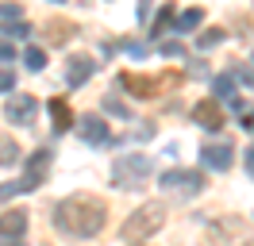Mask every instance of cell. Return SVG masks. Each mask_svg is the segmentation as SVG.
<instances>
[{"instance_id":"1","label":"cell","mask_w":254,"mask_h":246,"mask_svg":"<svg viewBox=\"0 0 254 246\" xmlns=\"http://www.w3.org/2000/svg\"><path fill=\"white\" fill-rule=\"evenodd\" d=\"M58 227L69 231V235H81V239L96 235L104 227V200L89 196V192H77V196L62 200L58 204Z\"/></svg>"},{"instance_id":"2","label":"cell","mask_w":254,"mask_h":246,"mask_svg":"<svg viewBox=\"0 0 254 246\" xmlns=\"http://www.w3.org/2000/svg\"><path fill=\"white\" fill-rule=\"evenodd\" d=\"M162 219H166V208H162V204H143L135 215H127L124 239L127 243H139V239H146V235H154V231L162 227Z\"/></svg>"},{"instance_id":"3","label":"cell","mask_w":254,"mask_h":246,"mask_svg":"<svg viewBox=\"0 0 254 246\" xmlns=\"http://www.w3.org/2000/svg\"><path fill=\"white\" fill-rule=\"evenodd\" d=\"M150 169H154V166H150L146 154H127V158L116 162L112 173H116V184H120V188H143L146 177H150Z\"/></svg>"},{"instance_id":"4","label":"cell","mask_w":254,"mask_h":246,"mask_svg":"<svg viewBox=\"0 0 254 246\" xmlns=\"http://www.w3.org/2000/svg\"><path fill=\"white\" fill-rule=\"evenodd\" d=\"M35 116H39V104H35V96H27V92H12L4 100V120L16 123V127H31Z\"/></svg>"},{"instance_id":"5","label":"cell","mask_w":254,"mask_h":246,"mask_svg":"<svg viewBox=\"0 0 254 246\" xmlns=\"http://www.w3.org/2000/svg\"><path fill=\"white\" fill-rule=\"evenodd\" d=\"M158 184L174 188V192H189V196H196V192L204 188V177L192 173V169H166V173L158 177Z\"/></svg>"},{"instance_id":"6","label":"cell","mask_w":254,"mask_h":246,"mask_svg":"<svg viewBox=\"0 0 254 246\" xmlns=\"http://www.w3.org/2000/svg\"><path fill=\"white\" fill-rule=\"evenodd\" d=\"M120 85H124L131 96H139V100H150V96L162 92V81L158 77H146V73H120Z\"/></svg>"},{"instance_id":"7","label":"cell","mask_w":254,"mask_h":246,"mask_svg":"<svg viewBox=\"0 0 254 246\" xmlns=\"http://www.w3.org/2000/svg\"><path fill=\"white\" fill-rule=\"evenodd\" d=\"M93 73H96V62L89 58V54H73V58L65 62V85H69V89H81Z\"/></svg>"},{"instance_id":"8","label":"cell","mask_w":254,"mask_h":246,"mask_svg":"<svg viewBox=\"0 0 254 246\" xmlns=\"http://www.w3.org/2000/svg\"><path fill=\"white\" fill-rule=\"evenodd\" d=\"M192 123H200L204 131H220L223 127V108H220V100H200V104H192Z\"/></svg>"},{"instance_id":"9","label":"cell","mask_w":254,"mask_h":246,"mask_svg":"<svg viewBox=\"0 0 254 246\" xmlns=\"http://www.w3.org/2000/svg\"><path fill=\"white\" fill-rule=\"evenodd\" d=\"M73 127H77V135L85 138L89 146H96V142H108V123L100 120V116H81Z\"/></svg>"},{"instance_id":"10","label":"cell","mask_w":254,"mask_h":246,"mask_svg":"<svg viewBox=\"0 0 254 246\" xmlns=\"http://www.w3.org/2000/svg\"><path fill=\"white\" fill-rule=\"evenodd\" d=\"M200 162L208 169H231V142H208L204 150H200Z\"/></svg>"},{"instance_id":"11","label":"cell","mask_w":254,"mask_h":246,"mask_svg":"<svg viewBox=\"0 0 254 246\" xmlns=\"http://www.w3.org/2000/svg\"><path fill=\"white\" fill-rule=\"evenodd\" d=\"M27 231V212L23 208H8L0 215V239H23Z\"/></svg>"},{"instance_id":"12","label":"cell","mask_w":254,"mask_h":246,"mask_svg":"<svg viewBox=\"0 0 254 246\" xmlns=\"http://www.w3.org/2000/svg\"><path fill=\"white\" fill-rule=\"evenodd\" d=\"M73 35H77L73 23H62V19H50V23H47V43H54V46H65Z\"/></svg>"},{"instance_id":"13","label":"cell","mask_w":254,"mask_h":246,"mask_svg":"<svg viewBox=\"0 0 254 246\" xmlns=\"http://www.w3.org/2000/svg\"><path fill=\"white\" fill-rule=\"evenodd\" d=\"M47 166H50V150H35V158L27 162V181L39 188L43 184V177H47Z\"/></svg>"},{"instance_id":"14","label":"cell","mask_w":254,"mask_h":246,"mask_svg":"<svg viewBox=\"0 0 254 246\" xmlns=\"http://www.w3.org/2000/svg\"><path fill=\"white\" fill-rule=\"evenodd\" d=\"M50 116H54V131H69L73 127V112H69V104H65L62 96L50 100Z\"/></svg>"},{"instance_id":"15","label":"cell","mask_w":254,"mask_h":246,"mask_svg":"<svg viewBox=\"0 0 254 246\" xmlns=\"http://www.w3.org/2000/svg\"><path fill=\"white\" fill-rule=\"evenodd\" d=\"M200 23H204V12H200V8H189V12L177 15L174 31H177V35H189V31H192V27H200Z\"/></svg>"},{"instance_id":"16","label":"cell","mask_w":254,"mask_h":246,"mask_svg":"<svg viewBox=\"0 0 254 246\" xmlns=\"http://www.w3.org/2000/svg\"><path fill=\"white\" fill-rule=\"evenodd\" d=\"M212 92H216L212 100H231V96H235V81H231V73L216 77V81H212Z\"/></svg>"},{"instance_id":"17","label":"cell","mask_w":254,"mask_h":246,"mask_svg":"<svg viewBox=\"0 0 254 246\" xmlns=\"http://www.w3.org/2000/svg\"><path fill=\"white\" fill-rule=\"evenodd\" d=\"M16 162H19L16 138H4V135H0V166H16Z\"/></svg>"},{"instance_id":"18","label":"cell","mask_w":254,"mask_h":246,"mask_svg":"<svg viewBox=\"0 0 254 246\" xmlns=\"http://www.w3.org/2000/svg\"><path fill=\"white\" fill-rule=\"evenodd\" d=\"M35 184L23 177V181H8V184H0V200H12V196H19V192H31Z\"/></svg>"},{"instance_id":"19","label":"cell","mask_w":254,"mask_h":246,"mask_svg":"<svg viewBox=\"0 0 254 246\" xmlns=\"http://www.w3.org/2000/svg\"><path fill=\"white\" fill-rule=\"evenodd\" d=\"M23 62H27V69H31V73H39V69L47 65V54H43L39 46H27V54H23Z\"/></svg>"},{"instance_id":"20","label":"cell","mask_w":254,"mask_h":246,"mask_svg":"<svg viewBox=\"0 0 254 246\" xmlns=\"http://www.w3.org/2000/svg\"><path fill=\"white\" fill-rule=\"evenodd\" d=\"M223 43V31L220 27H212V31H204V35H196V46L200 50H212V46H220Z\"/></svg>"},{"instance_id":"21","label":"cell","mask_w":254,"mask_h":246,"mask_svg":"<svg viewBox=\"0 0 254 246\" xmlns=\"http://www.w3.org/2000/svg\"><path fill=\"white\" fill-rule=\"evenodd\" d=\"M170 23H174V4H166V8L158 12V19H154V39H158V35L170 27Z\"/></svg>"},{"instance_id":"22","label":"cell","mask_w":254,"mask_h":246,"mask_svg":"<svg viewBox=\"0 0 254 246\" xmlns=\"http://www.w3.org/2000/svg\"><path fill=\"white\" fill-rule=\"evenodd\" d=\"M4 35H8V39H23V35H31V27L19 23V19H8V23H4Z\"/></svg>"},{"instance_id":"23","label":"cell","mask_w":254,"mask_h":246,"mask_svg":"<svg viewBox=\"0 0 254 246\" xmlns=\"http://www.w3.org/2000/svg\"><path fill=\"white\" fill-rule=\"evenodd\" d=\"M158 50L166 54V58H185V46L174 43V39H166V43H158Z\"/></svg>"},{"instance_id":"24","label":"cell","mask_w":254,"mask_h":246,"mask_svg":"<svg viewBox=\"0 0 254 246\" xmlns=\"http://www.w3.org/2000/svg\"><path fill=\"white\" fill-rule=\"evenodd\" d=\"M19 4H0V23H8V19H19Z\"/></svg>"},{"instance_id":"25","label":"cell","mask_w":254,"mask_h":246,"mask_svg":"<svg viewBox=\"0 0 254 246\" xmlns=\"http://www.w3.org/2000/svg\"><path fill=\"white\" fill-rule=\"evenodd\" d=\"M104 108H108V112H116V116H124V120H127V104H124V100H116V96H104Z\"/></svg>"},{"instance_id":"26","label":"cell","mask_w":254,"mask_h":246,"mask_svg":"<svg viewBox=\"0 0 254 246\" xmlns=\"http://www.w3.org/2000/svg\"><path fill=\"white\" fill-rule=\"evenodd\" d=\"M0 89H16V73L0 65Z\"/></svg>"},{"instance_id":"27","label":"cell","mask_w":254,"mask_h":246,"mask_svg":"<svg viewBox=\"0 0 254 246\" xmlns=\"http://www.w3.org/2000/svg\"><path fill=\"white\" fill-rule=\"evenodd\" d=\"M12 58H16V46L8 39H0V62H12Z\"/></svg>"},{"instance_id":"28","label":"cell","mask_w":254,"mask_h":246,"mask_svg":"<svg viewBox=\"0 0 254 246\" xmlns=\"http://www.w3.org/2000/svg\"><path fill=\"white\" fill-rule=\"evenodd\" d=\"M235 77L247 85V89H254V69H235Z\"/></svg>"},{"instance_id":"29","label":"cell","mask_w":254,"mask_h":246,"mask_svg":"<svg viewBox=\"0 0 254 246\" xmlns=\"http://www.w3.org/2000/svg\"><path fill=\"white\" fill-rule=\"evenodd\" d=\"M127 54H135V58H143V54H146V46H143V43H127Z\"/></svg>"},{"instance_id":"30","label":"cell","mask_w":254,"mask_h":246,"mask_svg":"<svg viewBox=\"0 0 254 246\" xmlns=\"http://www.w3.org/2000/svg\"><path fill=\"white\" fill-rule=\"evenodd\" d=\"M150 4H154V0H139V19H146V15H150Z\"/></svg>"},{"instance_id":"31","label":"cell","mask_w":254,"mask_h":246,"mask_svg":"<svg viewBox=\"0 0 254 246\" xmlns=\"http://www.w3.org/2000/svg\"><path fill=\"white\" fill-rule=\"evenodd\" d=\"M247 173H251V177H254V146H251V150H247Z\"/></svg>"},{"instance_id":"32","label":"cell","mask_w":254,"mask_h":246,"mask_svg":"<svg viewBox=\"0 0 254 246\" xmlns=\"http://www.w3.org/2000/svg\"><path fill=\"white\" fill-rule=\"evenodd\" d=\"M0 243H4V246H27L23 239H0Z\"/></svg>"}]
</instances>
